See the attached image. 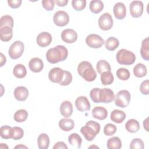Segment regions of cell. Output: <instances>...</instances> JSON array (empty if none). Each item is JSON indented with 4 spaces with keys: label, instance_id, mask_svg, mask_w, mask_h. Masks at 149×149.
<instances>
[{
    "label": "cell",
    "instance_id": "74e56055",
    "mask_svg": "<svg viewBox=\"0 0 149 149\" xmlns=\"http://www.w3.org/2000/svg\"><path fill=\"white\" fill-rule=\"evenodd\" d=\"M130 76V74L129 70L126 68H120L116 71V76L121 80H127L129 79Z\"/></svg>",
    "mask_w": 149,
    "mask_h": 149
},
{
    "label": "cell",
    "instance_id": "f907efd6",
    "mask_svg": "<svg viewBox=\"0 0 149 149\" xmlns=\"http://www.w3.org/2000/svg\"><path fill=\"white\" fill-rule=\"evenodd\" d=\"M143 126L147 132H148V118H147L143 121Z\"/></svg>",
    "mask_w": 149,
    "mask_h": 149
},
{
    "label": "cell",
    "instance_id": "8fae6325",
    "mask_svg": "<svg viewBox=\"0 0 149 149\" xmlns=\"http://www.w3.org/2000/svg\"><path fill=\"white\" fill-rule=\"evenodd\" d=\"M143 3L140 1H133L129 6L130 13L132 17L137 18L141 16L143 12Z\"/></svg>",
    "mask_w": 149,
    "mask_h": 149
},
{
    "label": "cell",
    "instance_id": "1f68e13d",
    "mask_svg": "<svg viewBox=\"0 0 149 149\" xmlns=\"http://www.w3.org/2000/svg\"><path fill=\"white\" fill-rule=\"evenodd\" d=\"M119 45V40L114 37H110L108 39H107L106 41L105 42V47L107 49L108 51H114L116 49Z\"/></svg>",
    "mask_w": 149,
    "mask_h": 149
},
{
    "label": "cell",
    "instance_id": "f1b7e54d",
    "mask_svg": "<svg viewBox=\"0 0 149 149\" xmlns=\"http://www.w3.org/2000/svg\"><path fill=\"white\" fill-rule=\"evenodd\" d=\"M68 141L70 144L77 148H81L82 143L81 137L77 133H72L68 137Z\"/></svg>",
    "mask_w": 149,
    "mask_h": 149
},
{
    "label": "cell",
    "instance_id": "b9f144b4",
    "mask_svg": "<svg viewBox=\"0 0 149 149\" xmlns=\"http://www.w3.org/2000/svg\"><path fill=\"white\" fill-rule=\"evenodd\" d=\"M116 126L112 123H108L104 127V133L107 136H112L116 132Z\"/></svg>",
    "mask_w": 149,
    "mask_h": 149
},
{
    "label": "cell",
    "instance_id": "7a4b0ae2",
    "mask_svg": "<svg viewBox=\"0 0 149 149\" xmlns=\"http://www.w3.org/2000/svg\"><path fill=\"white\" fill-rule=\"evenodd\" d=\"M68 55L67 48L63 45H57L49 49L46 52V59L48 62L54 64L65 61Z\"/></svg>",
    "mask_w": 149,
    "mask_h": 149
},
{
    "label": "cell",
    "instance_id": "8992f818",
    "mask_svg": "<svg viewBox=\"0 0 149 149\" xmlns=\"http://www.w3.org/2000/svg\"><path fill=\"white\" fill-rule=\"evenodd\" d=\"M131 95L129 91L122 90L119 91L115 97V104L117 107L125 108L129 104Z\"/></svg>",
    "mask_w": 149,
    "mask_h": 149
},
{
    "label": "cell",
    "instance_id": "7c38bea8",
    "mask_svg": "<svg viewBox=\"0 0 149 149\" xmlns=\"http://www.w3.org/2000/svg\"><path fill=\"white\" fill-rule=\"evenodd\" d=\"M64 70L58 67L51 69L48 73V78L53 83H59L63 79Z\"/></svg>",
    "mask_w": 149,
    "mask_h": 149
},
{
    "label": "cell",
    "instance_id": "603a6c76",
    "mask_svg": "<svg viewBox=\"0 0 149 149\" xmlns=\"http://www.w3.org/2000/svg\"><path fill=\"white\" fill-rule=\"evenodd\" d=\"M126 118V113L120 110L114 109L111 113V119L112 121L116 123H122Z\"/></svg>",
    "mask_w": 149,
    "mask_h": 149
},
{
    "label": "cell",
    "instance_id": "ffe728a7",
    "mask_svg": "<svg viewBox=\"0 0 149 149\" xmlns=\"http://www.w3.org/2000/svg\"><path fill=\"white\" fill-rule=\"evenodd\" d=\"M13 37L12 28L9 26L0 27V38L1 41L7 42L10 41Z\"/></svg>",
    "mask_w": 149,
    "mask_h": 149
},
{
    "label": "cell",
    "instance_id": "7402d4cb",
    "mask_svg": "<svg viewBox=\"0 0 149 149\" xmlns=\"http://www.w3.org/2000/svg\"><path fill=\"white\" fill-rule=\"evenodd\" d=\"M58 125L60 129L65 132H69L74 127V122L72 119L63 118L59 120Z\"/></svg>",
    "mask_w": 149,
    "mask_h": 149
},
{
    "label": "cell",
    "instance_id": "d6a6232c",
    "mask_svg": "<svg viewBox=\"0 0 149 149\" xmlns=\"http://www.w3.org/2000/svg\"><path fill=\"white\" fill-rule=\"evenodd\" d=\"M101 81L104 86L111 84L114 80L113 76L111 71H106L101 73Z\"/></svg>",
    "mask_w": 149,
    "mask_h": 149
},
{
    "label": "cell",
    "instance_id": "7dc6e473",
    "mask_svg": "<svg viewBox=\"0 0 149 149\" xmlns=\"http://www.w3.org/2000/svg\"><path fill=\"white\" fill-rule=\"evenodd\" d=\"M54 149H68V147L63 141H58L55 144L53 147Z\"/></svg>",
    "mask_w": 149,
    "mask_h": 149
},
{
    "label": "cell",
    "instance_id": "681fc988",
    "mask_svg": "<svg viewBox=\"0 0 149 149\" xmlns=\"http://www.w3.org/2000/svg\"><path fill=\"white\" fill-rule=\"evenodd\" d=\"M0 56H1V62H0V66H3V65L6 63V58L5 57V56L2 54L1 53L0 54Z\"/></svg>",
    "mask_w": 149,
    "mask_h": 149
},
{
    "label": "cell",
    "instance_id": "816d5d0a",
    "mask_svg": "<svg viewBox=\"0 0 149 149\" xmlns=\"http://www.w3.org/2000/svg\"><path fill=\"white\" fill-rule=\"evenodd\" d=\"M15 148H27V147L25 146H23V144H20V145H18V146H16L15 147Z\"/></svg>",
    "mask_w": 149,
    "mask_h": 149
},
{
    "label": "cell",
    "instance_id": "44dd1931",
    "mask_svg": "<svg viewBox=\"0 0 149 149\" xmlns=\"http://www.w3.org/2000/svg\"><path fill=\"white\" fill-rule=\"evenodd\" d=\"M92 115L95 119L104 120L107 117L108 111L102 107H95L92 110Z\"/></svg>",
    "mask_w": 149,
    "mask_h": 149
},
{
    "label": "cell",
    "instance_id": "6da1fadb",
    "mask_svg": "<svg viewBox=\"0 0 149 149\" xmlns=\"http://www.w3.org/2000/svg\"><path fill=\"white\" fill-rule=\"evenodd\" d=\"M90 96L95 103H110L115 99L113 91L108 88H94L91 90Z\"/></svg>",
    "mask_w": 149,
    "mask_h": 149
},
{
    "label": "cell",
    "instance_id": "4dcf8cb0",
    "mask_svg": "<svg viewBox=\"0 0 149 149\" xmlns=\"http://www.w3.org/2000/svg\"><path fill=\"white\" fill-rule=\"evenodd\" d=\"M13 73L18 79L23 78L27 74L26 67L22 64H17L13 69Z\"/></svg>",
    "mask_w": 149,
    "mask_h": 149
},
{
    "label": "cell",
    "instance_id": "ee69618b",
    "mask_svg": "<svg viewBox=\"0 0 149 149\" xmlns=\"http://www.w3.org/2000/svg\"><path fill=\"white\" fill-rule=\"evenodd\" d=\"M55 1L54 0H42L41 2L43 8L46 10L48 11L53 10L55 5Z\"/></svg>",
    "mask_w": 149,
    "mask_h": 149
},
{
    "label": "cell",
    "instance_id": "5b68a950",
    "mask_svg": "<svg viewBox=\"0 0 149 149\" xmlns=\"http://www.w3.org/2000/svg\"><path fill=\"white\" fill-rule=\"evenodd\" d=\"M117 62L120 65H130L134 63L136 56L133 52L126 49H120L116 55Z\"/></svg>",
    "mask_w": 149,
    "mask_h": 149
},
{
    "label": "cell",
    "instance_id": "8d00e7d4",
    "mask_svg": "<svg viewBox=\"0 0 149 149\" xmlns=\"http://www.w3.org/2000/svg\"><path fill=\"white\" fill-rule=\"evenodd\" d=\"M13 19L10 15H4L1 17L0 20V27L3 26H9L11 28L13 27Z\"/></svg>",
    "mask_w": 149,
    "mask_h": 149
},
{
    "label": "cell",
    "instance_id": "5bb4252c",
    "mask_svg": "<svg viewBox=\"0 0 149 149\" xmlns=\"http://www.w3.org/2000/svg\"><path fill=\"white\" fill-rule=\"evenodd\" d=\"M52 36L48 32L44 31L40 33L36 38L37 44L41 47H45L48 46L52 41Z\"/></svg>",
    "mask_w": 149,
    "mask_h": 149
},
{
    "label": "cell",
    "instance_id": "2e32d148",
    "mask_svg": "<svg viewBox=\"0 0 149 149\" xmlns=\"http://www.w3.org/2000/svg\"><path fill=\"white\" fill-rule=\"evenodd\" d=\"M113 12L116 19L119 20L124 19L126 15V8L124 3L120 2L115 3L113 6Z\"/></svg>",
    "mask_w": 149,
    "mask_h": 149
},
{
    "label": "cell",
    "instance_id": "c3c4849f",
    "mask_svg": "<svg viewBox=\"0 0 149 149\" xmlns=\"http://www.w3.org/2000/svg\"><path fill=\"white\" fill-rule=\"evenodd\" d=\"M55 2L58 6L63 7L67 5L68 1V0H56Z\"/></svg>",
    "mask_w": 149,
    "mask_h": 149
},
{
    "label": "cell",
    "instance_id": "30bf717a",
    "mask_svg": "<svg viewBox=\"0 0 149 149\" xmlns=\"http://www.w3.org/2000/svg\"><path fill=\"white\" fill-rule=\"evenodd\" d=\"M113 19L109 13H103L98 19V26L102 30H109L113 26Z\"/></svg>",
    "mask_w": 149,
    "mask_h": 149
},
{
    "label": "cell",
    "instance_id": "e0dca14e",
    "mask_svg": "<svg viewBox=\"0 0 149 149\" xmlns=\"http://www.w3.org/2000/svg\"><path fill=\"white\" fill-rule=\"evenodd\" d=\"M29 69L34 73L41 72L44 68V63L39 58H33L31 59L29 63Z\"/></svg>",
    "mask_w": 149,
    "mask_h": 149
},
{
    "label": "cell",
    "instance_id": "f5cc1de1",
    "mask_svg": "<svg viewBox=\"0 0 149 149\" xmlns=\"http://www.w3.org/2000/svg\"><path fill=\"white\" fill-rule=\"evenodd\" d=\"M99 148V147H97V146H90V147H89V148Z\"/></svg>",
    "mask_w": 149,
    "mask_h": 149
},
{
    "label": "cell",
    "instance_id": "e575fe53",
    "mask_svg": "<svg viewBox=\"0 0 149 149\" xmlns=\"http://www.w3.org/2000/svg\"><path fill=\"white\" fill-rule=\"evenodd\" d=\"M96 69L98 73H102L104 72L111 71V68L109 63L105 60L99 61L96 65Z\"/></svg>",
    "mask_w": 149,
    "mask_h": 149
},
{
    "label": "cell",
    "instance_id": "bcb514c9",
    "mask_svg": "<svg viewBox=\"0 0 149 149\" xmlns=\"http://www.w3.org/2000/svg\"><path fill=\"white\" fill-rule=\"evenodd\" d=\"M22 2V0H8V3L10 7L16 9L19 8Z\"/></svg>",
    "mask_w": 149,
    "mask_h": 149
},
{
    "label": "cell",
    "instance_id": "ba28073f",
    "mask_svg": "<svg viewBox=\"0 0 149 149\" xmlns=\"http://www.w3.org/2000/svg\"><path fill=\"white\" fill-rule=\"evenodd\" d=\"M53 21L55 25L63 27L67 25L69 22V16L64 10H58L55 13L53 16Z\"/></svg>",
    "mask_w": 149,
    "mask_h": 149
},
{
    "label": "cell",
    "instance_id": "836d02e7",
    "mask_svg": "<svg viewBox=\"0 0 149 149\" xmlns=\"http://www.w3.org/2000/svg\"><path fill=\"white\" fill-rule=\"evenodd\" d=\"M28 117V112L24 109L17 110L14 114V120L17 122H24Z\"/></svg>",
    "mask_w": 149,
    "mask_h": 149
},
{
    "label": "cell",
    "instance_id": "52a82bcc",
    "mask_svg": "<svg viewBox=\"0 0 149 149\" xmlns=\"http://www.w3.org/2000/svg\"><path fill=\"white\" fill-rule=\"evenodd\" d=\"M24 44L20 41H16L10 46L8 54L12 59H16L22 55L24 52Z\"/></svg>",
    "mask_w": 149,
    "mask_h": 149
},
{
    "label": "cell",
    "instance_id": "277c9868",
    "mask_svg": "<svg viewBox=\"0 0 149 149\" xmlns=\"http://www.w3.org/2000/svg\"><path fill=\"white\" fill-rule=\"evenodd\" d=\"M100 128V123L94 120H89L85 126L81 127L80 132L87 141H91L99 133Z\"/></svg>",
    "mask_w": 149,
    "mask_h": 149
},
{
    "label": "cell",
    "instance_id": "f35d334b",
    "mask_svg": "<svg viewBox=\"0 0 149 149\" xmlns=\"http://www.w3.org/2000/svg\"><path fill=\"white\" fill-rule=\"evenodd\" d=\"M23 135H24V131L21 127H17V126H15L12 127V139L15 140H20L23 137Z\"/></svg>",
    "mask_w": 149,
    "mask_h": 149
},
{
    "label": "cell",
    "instance_id": "83f0119b",
    "mask_svg": "<svg viewBox=\"0 0 149 149\" xmlns=\"http://www.w3.org/2000/svg\"><path fill=\"white\" fill-rule=\"evenodd\" d=\"M89 8L93 13H98L102 10L104 3L100 0H93L90 3Z\"/></svg>",
    "mask_w": 149,
    "mask_h": 149
},
{
    "label": "cell",
    "instance_id": "f6af8a7d",
    "mask_svg": "<svg viewBox=\"0 0 149 149\" xmlns=\"http://www.w3.org/2000/svg\"><path fill=\"white\" fill-rule=\"evenodd\" d=\"M140 91L141 94L144 95H148L149 94V81L146 80L143 81L140 86Z\"/></svg>",
    "mask_w": 149,
    "mask_h": 149
},
{
    "label": "cell",
    "instance_id": "f546056e",
    "mask_svg": "<svg viewBox=\"0 0 149 149\" xmlns=\"http://www.w3.org/2000/svg\"><path fill=\"white\" fill-rule=\"evenodd\" d=\"M107 147L108 149H119L122 147L121 140L116 136L112 137L107 141Z\"/></svg>",
    "mask_w": 149,
    "mask_h": 149
},
{
    "label": "cell",
    "instance_id": "484cf974",
    "mask_svg": "<svg viewBox=\"0 0 149 149\" xmlns=\"http://www.w3.org/2000/svg\"><path fill=\"white\" fill-rule=\"evenodd\" d=\"M37 143L40 149H47L49 144V138L46 133H41L38 137Z\"/></svg>",
    "mask_w": 149,
    "mask_h": 149
},
{
    "label": "cell",
    "instance_id": "d4e9b609",
    "mask_svg": "<svg viewBox=\"0 0 149 149\" xmlns=\"http://www.w3.org/2000/svg\"><path fill=\"white\" fill-rule=\"evenodd\" d=\"M140 127L139 122L134 119H129L125 123V129L130 133H136L139 130Z\"/></svg>",
    "mask_w": 149,
    "mask_h": 149
},
{
    "label": "cell",
    "instance_id": "ab89813d",
    "mask_svg": "<svg viewBox=\"0 0 149 149\" xmlns=\"http://www.w3.org/2000/svg\"><path fill=\"white\" fill-rule=\"evenodd\" d=\"M72 5L74 9L77 11H81L84 9L86 6V0H73Z\"/></svg>",
    "mask_w": 149,
    "mask_h": 149
},
{
    "label": "cell",
    "instance_id": "ac0fdd59",
    "mask_svg": "<svg viewBox=\"0 0 149 149\" xmlns=\"http://www.w3.org/2000/svg\"><path fill=\"white\" fill-rule=\"evenodd\" d=\"M15 98L20 101H25L29 96V90L24 86H19L14 90Z\"/></svg>",
    "mask_w": 149,
    "mask_h": 149
},
{
    "label": "cell",
    "instance_id": "60d3db41",
    "mask_svg": "<svg viewBox=\"0 0 149 149\" xmlns=\"http://www.w3.org/2000/svg\"><path fill=\"white\" fill-rule=\"evenodd\" d=\"M129 147L130 149H143L144 147V143L141 139L135 138L130 142Z\"/></svg>",
    "mask_w": 149,
    "mask_h": 149
},
{
    "label": "cell",
    "instance_id": "cb8c5ba5",
    "mask_svg": "<svg viewBox=\"0 0 149 149\" xmlns=\"http://www.w3.org/2000/svg\"><path fill=\"white\" fill-rule=\"evenodd\" d=\"M140 54L141 57L146 61L149 60V38L146 37L141 42L140 48Z\"/></svg>",
    "mask_w": 149,
    "mask_h": 149
},
{
    "label": "cell",
    "instance_id": "d590c367",
    "mask_svg": "<svg viewBox=\"0 0 149 149\" xmlns=\"http://www.w3.org/2000/svg\"><path fill=\"white\" fill-rule=\"evenodd\" d=\"M0 135L3 139H12V127L8 125H4L0 128Z\"/></svg>",
    "mask_w": 149,
    "mask_h": 149
},
{
    "label": "cell",
    "instance_id": "d6986e66",
    "mask_svg": "<svg viewBox=\"0 0 149 149\" xmlns=\"http://www.w3.org/2000/svg\"><path fill=\"white\" fill-rule=\"evenodd\" d=\"M60 112L65 118L70 116L73 113L72 104L69 101H63L60 106Z\"/></svg>",
    "mask_w": 149,
    "mask_h": 149
},
{
    "label": "cell",
    "instance_id": "9c48e42d",
    "mask_svg": "<svg viewBox=\"0 0 149 149\" xmlns=\"http://www.w3.org/2000/svg\"><path fill=\"white\" fill-rule=\"evenodd\" d=\"M104 39L99 35L96 34H91L87 36L86 42L87 45L93 48H98L104 44Z\"/></svg>",
    "mask_w": 149,
    "mask_h": 149
},
{
    "label": "cell",
    "instance_id": "3957f363",
    "mask_svg": "<svg viewBox=\"0 0 149 149\" xmlns=\"http://www.w3.org/2000/svg\"><path fill=\"white\" fill-rule=\"evenodd\" d=\"M77 72L86 81L91 82L97 77V73L92 65L87 61L81 62L77 66Z\"/></svg>",
    "mask_w": 149,
    "mask_h": 149
},
{
    "label": "cell",
    "instance_id": "7bdbcfd3",
    "mask_svg": "<svg viewBox=\"0 0 149 149\" xmlns=\"http://www.w3.org/2000/svg\"><path fill=\"white\" fill-rule=\"evenodd\" d=\"M72 81V75L69 71L64 70L63 77L62 81L59 83L61 86H65L69 85Z\"/></svg>",
    "mask_w": 149,
    "mask_h": 149
},
{
    "label": "cell",
    "instance_id": "4fadbf2b",
    "mask_svg": "<svg viewBox=\"0 0 149 149\" xmlns=\"http://www.w3.org/2000/svg\"><path fill=\"white\" fill-rule=\"evenodd\" d=\"M61 38L66 43H73L77 39V34L74 30L67 29L62 31Z\"/></svg>",
    "mask_w": 149,
    "mask_h": 149
},
{
    "label": "cell",
    "instance_id": "4316f807",
    "mask_svg": "<svg viewBox=\"0 0 149 149\" xmlns=\"http://www.w3.org/2000/svg\"><path fill=\"white\" fill-rule=\"evenodd\" d=\"M133 73L137 77H143L147 74V69L146 66L141 63H139L133 68Z\"/></svg>",
    "mask_w": 149,
    "mask_h": 149
},
{
    "label": "cell",
    "instance_id": "9a60e30c",
    "mask_svg": "<svg viewBox=\"0 0 149 149\" xmlns=\"http://www.w3.org/2000/svg\"><path fill=\"white\" fill-rule=\"evenodd\" d=\"M75 106L77 110L81 112L89 111L91 108L90 103L85 96L77 97L75 101Z\"/></svg>",
    "mask_w": 149,
    "mask_h": 149
}]
</instances>
